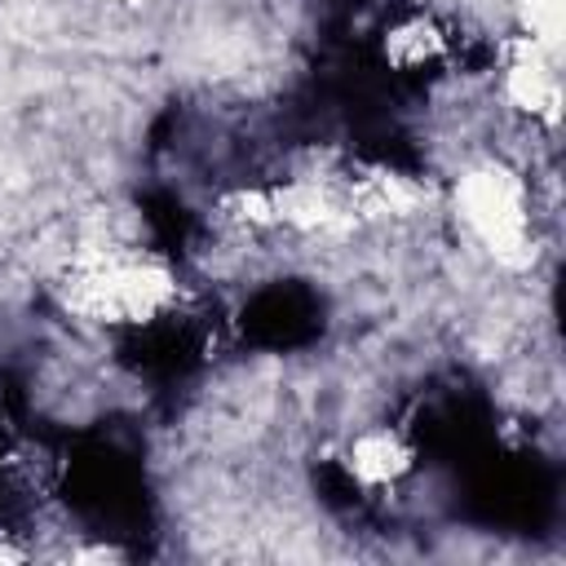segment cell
Returning <instances> with one entry per match:
<instances>
[{"mask_svg":"<svg viewBox=\"0 0 566 566\" xmlns=\"http://www.w3.org/2000/svg\"><path fill=\"white\" fill-rule=\"evenodd\" d=\"M62 296L80 318L93 323H150L177 301V279L159 261L84 252L71 261Z\"/></svg>","mask_w":566,"mask_h":566,"instance_id":"1","label":"cell"},{"mask_svg":"<svg viewBox=\"0 0 566 566\" xmlns=\"http://www.w3.org/2000/svg\"><path fill=\"white\" fill-rule=\"evenodd\" d=\"M455 208H460L464 226L482 239V248L504 270H526L535 261L526 195H522V181L509 168H500V164L469 168L455 186Z\"/></svg>","mask_w":566,"mask_h":566,"instance_id":"2","label":"cell"},{"mask_svg":"<svg viewBox=\"0 0 566 566\" xmlns=\"http://www.w3.org/2000/svg\"><path fill=\"white\" fill-rule=\"evenodd\" d=\"M504 93L517 111L544 115L548 124H557V106H562V84L553 75V53L539 49L535 40H513L509 44V66H504Z\"/></svg>","mask_w":566,"mask_h":566,"instance_id":"3","label":"cell"},{"mask_svg":"<svg viewBox=\"0 0 566 566\" xmlns=\"http://www.w3.org/2000/svg\"><path fill=\"white\" fill-rule=\"evenodd\" d=\"M270 199H274V221L296 226L305 234H327V230H349L354 226V217L340 212L314 181H292L283 190H270Z\"/></svg>","mask_w":566,"mask_h":566,"instance_id":"4","label":"cell"},{"mask_svg":"<svg viewBox=\"0 0 566 566\" xmlns=\"http://www.w3.org/2000/svg\"><path fill=\"white\" fill-rule=\"evenodd\" d=\"M407 469H411V447H407L398 433H389V429H371V433H363V438L349 447V473H354L363 486L398 482Z\"/></svg>","mask_w":566,"mask_h":566,"instance_id":"5","label":"cell"},{"mask_svg":"<svg viewBox=\"0 0 566 566\" xmlns=\"http://www.w3.org/2000/svg\"><path fill=\"white\" fill-rule=\"evenodd\" d=\"M385 53H389V62H398V66H420L424 57L442 53V35H438L429 22H402V27L389 31Z\"/></svg>","mask_w":566,"mask_h":566,"instance_id":"6","label":"cell"},{"mask_svg":"<svg viewBox=\"0 0 566 566\" xmlns=\"http://www.w3.org/2000/svg\"><path fill=\"white\" fill-rule=\"evenodd\" d=\"M522 27H526V40H535L539 49L557 53L562 44V27H566V0H522Z\"/></svg>","mask_w":566,"mask_h":566,"instance_id":"7","label":"cell"},{"mask_svg":"<svg viewBox=\"0 0 566 566\" xmlns=\"http://www.w3.org/2000/svg\"><path fill=\"white\" fill-rule=\"evenodd\" d=\"M226 208H234V217L248 221V226H274V199H270V190H239V195L226 199Z\"/></svg>","mask_w":566,"mask_h":566,"instance_id":"8","label":"cell"}]
</instances>
